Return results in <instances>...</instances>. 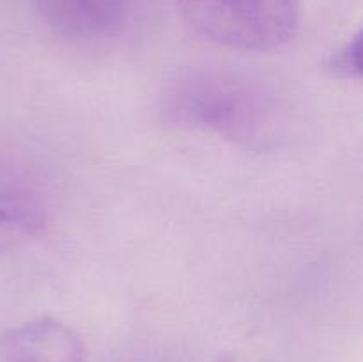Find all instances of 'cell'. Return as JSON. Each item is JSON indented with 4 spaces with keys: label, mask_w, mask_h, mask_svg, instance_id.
<instances>
[{
    "label": "cell",
    "mask_w": 363,
    "mask_h": 362,
    "mask_svg": "<svg viewBox=\"0 0 363 362\" xmlns=\"http://www.w3.org/2000/svg\"><path fill=\"white\" fill-rule=\"evenodd\" d=\"M163 119L209 131L247 149L264 151L286 141V106L259 80L223 67H194L167 85Z\"/></svg>",
    "instance_id": "cell-1"
},
{
    "label": "cell",
    "mask_w": 363,
    "mask_h": 362,
    "mask_svg": "<svg viewBox=\"0 0 363 362\" xmlns=\"http://www.w3.org/2000/svg\"><path fill=\"white\" fill-rule=\"evenodd\" d=\"M181 16L208 41L240 52H272L293 39L298 0H177Z\"/></svg>",
    "instance_id": "cell-2"
},
{
    "label": "cell",
    "mask_w": 363,
    "mask_h": 362,
    "mask_svg": "<svg viewBox=\"0 0 363 362\" xmlns=\"http://www.w3.org/2000/svg\"><path fill=\"white\" fill-rule=\"evenodd\" d=\"M0 362H87V350L69 325L43 316L0 334Z\"/></svg>",
    "instance_id": "cell-3"
},
{
    "label": "cell",
    "mask_w": 363,
    "mask_h": 362,
    "mask_svg": "<svg viewBox=\"0 0 363 362\" xmlns=\"http://www.w3.org/2000/svg\"><path fill=\"white\" fill-rule=\"evenodd\" d=\"M133 0H34L35 9L55 34L94 39L123 27Z\"/></svg>",
    "instance_id": "cell-4"
},
{
    "label": "cell",
    "mask_w": 363,
    "mask_h": 362,
    "mask_svg": "<svg viewBox=\"0 0 363 362\" xmlns=\"http://www.w3.org/2000/svg\"><path fill=\"white\" fill-rule=\"evenodd\" d=\"M50 220L41 192L11 170L0 169V252L38 238Z\"/></svg>",
    "instance_id": "cell-5"
},
{
    "label": "cell",
    "mask_w": 363,
    "mask_h": 362,
    "mask_svg": "<svg viewBox=\"0 0 363 362\" xmlns=\"http://www.w3.org/2000/svg\"><path fill=\"white\" fill-rule=\"evenodd\" d=\"M326 71L339 80L360 78L362 75V35L360 32L347 39L326 59Z\"/></svg>",
    "instance_id": "cell-6"
},
{
    "label": "cell",
    "mask_w": 363,
    "mask_h": 362,
    "mask_svg": "<svg viewBox=\"0 0 363 362\" xmlns=\"http://www.w3.org/2000/svg\"><path fill=\"white\" fill-rule=\"evenodd\" d=\"M218 362H236V361H234V358H222V361Z\"/></svg>",
    "instance_id": "cell-7"
}]
</instances>
